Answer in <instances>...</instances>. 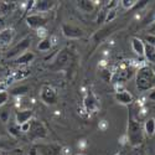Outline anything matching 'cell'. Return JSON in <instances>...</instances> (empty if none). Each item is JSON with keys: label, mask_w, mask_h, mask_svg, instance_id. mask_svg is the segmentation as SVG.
<instances>
[{"label": "cell", "mask_w": 155, "mask_h": 155, "mask_svg": "<svg viewBox=\"0 0 155 155\" xmlns=\"http://www.w3.org/2000/svg\"><path fill=\"white\" fill-rule=\"evenodd\" d=\"M135 83H137V88L141 92L153 89L155 86V72L150 67L143 66L137 72Z\"/></svg>", "instance_id": "cell-1"}, {"label": "cell", "mask_w": 155, "mask_h": 155, "mask_svg": "<svg viewBox=\"0 0 155 155\" xmlns=\"http://www.w3.org/2000/svg\"><path fill=\"white\" fill-rule=\"evenodd\" d=\"M127 135L129 144L133 147H138L144 141V129L139 120L130 118L127 125Z\"/></svg>", "instance_id": "cell-2"}, {"label": "cell", "mask_w": 155, "mask_h": 155, "mask_svg": "<svg viewBox=\"0 0 155 155\" xmlns=\"http://www.w3.org/2000/svg\"><path fill=\"white\" fill-rule=\"evenodd\" d=\"M30 45H31V37L30 36L24 37L22 40H20L14 47H11L8 51V52H6V57L8 58H16V57H19L20 55L26 52L28 48L30 47Z\"/></svg>", "instance_id": "cell-3"}, {"label": "cell", "mask_w": 155, "mask_h": 155, "mask_svg": "<svg viewBox=\"0 0 155 155\" xmlns=\"http://www.w3.org/2000/svg\"><path fill=\"white\" fill-rule=\"evenodd\" d=\"M28 135L30 139H45L47 137V129L45 125L37 119L30 120V129L28 132Z\"/></svg>", "instance_id": "cell-4"}, {"label": "cell", "mask_w": 155, "mask_h": 155, "mask_svg": "<svg viewBox=\"0 0 155 155\" xmlns=\"http://www.w3.org/2000/svg\"><path fill=\"white\" fill-rule=\"evenodd\" d=\"M40 97H41V101L47 106H54L58 102V96H57L56 89L48 84H45L41 87Z\"/></svg>", "instance_id": "cell-5"}, {"label": "cell", "mask_w": 155, "mask_h": 155, "mask_svg": "<svg viewBox=\"0 0 155 155\" xmlns=\"http://www.w3.org/2000/svg\"><path fill=\"white\" fill-rule=\"evenodd\" d=\"M47 21H48V19L44 14H31L26 18L28 26L31 29H36V30L44 28L47 24Z\"/></svg>", "instance_id": "cell-6"}, {"label": "cell", "mask_w": 155, "mask_h": 155, "mask_svg": "<svg viewBox=\"0 0 155 155\" xmlns=\"http://www.w3.org/2000/svg\"><path fill=\"white\" fill-rule=\"evenodd\" d=\"M62 34L67 38H81L84 35V31L77 26H73V25L63 24L62 25Z\"/></svg>", "instance_id": "cell-7"}, {"label": "cell", "mask_w": 155, "mask_h": 155, "mask_svg": "<svg viewBox=\"0 0 155 155\" xmlns=\"http://www.w3.org/2000/svg\"><path fill=\"white\" fill-rule=\"evenodd\" d=\"M15 37V30L12 28H5L0 30V46L6 47L9 46Z\"/></svg>", "instance_id": "cell-8"}, {"label": "cell", "mask_w": 155, "mask_h": 155, "mask_svg": "<svg viewBox=\"0 0 155 155\" xmlns=\"http://www.w3.org/2000/svg\"><path fill=\"white\" fill-rule=\"evenodd\" d=\"M32 115H34V112L31 109H21V110H18L16 114H15V123L18 125H21L24 123H28L32 119Z\"/></svg>", "instance_id": "cell-9"}, {"label": "cell", "mask_w": 155, "mask_h": 155, "mask_svg": "<svg viewBox=\"0 0 155 155\" xmlns=\"http://www.w3.org/2000/svg\"><path fill=\"white\" fill-rule=\"evenodd\" d=\"M56 5V2H48V0H41V2H35L34 10L37 11V14H44L46 11H50Z\"/></svg>", "instance_id": "cell-10"}, {"label": "cell", "mask_w": 155, "mask_h": 155, "mask_svg": "<svg viewBox=\"0 0 155 155\" xmlns=\"http://www.w3.org/2000/svg\"><path fill=\"white\" fill-rule=\"evenodd\" d=\"M114 97H115V101H117L118 103H120V104H123V106H129V104H132V103L134 102L133 94L129 93L128 91L117 92Z\"/></svg>", "instance_id": "cell-11"}, {"label": "cell", "mask_w": 155, "mask_h": 155, "mask_svg": "<svg viewBox=\"0 0 155 155\" xmlns=\"http://www.w3.org/2000/svg\"><path fill=\"white\" fill-rule=\"evenodd\" d=\"M132 48L138 56H144L145 44L139 37H132Z\"/></svg>", "instance_id": "cell-12"}, {"label": "cell", "mask_w": 155, "mask_h": 155, "mask_svg": "<svg viewBox=\"0 0 155 155\" xmlns=\"http://www.w3.org/2000/svg\"><path fill=\"white\" fill-rule=\"evenodd\" d=\"M132 74H133V72H132V70L129 68V67H127V66H124V67H122L118 72H115L114 73V81H127V80H129L132 77Z\"/></svg>", "instance_id": "cell-13"}, {"label": "cell", "mask_w": 155, "mask_h": 155, "mask_svg": "<svg viewBox=\"0 0 155 155\" xmlns=\"http://www.w3.org/2000/svg\"><path fill=\"white\" fill-rule=\"evenodd\" d=\"M35 54L34 52H31V51H26L25 54H22V55H20L19 57H16L15 60H14V62L16 63V64H29L30 62H32L34 60H35Z\"/></svg>", "instance_id": "cell-14"}, {"label": "cell", "mask_w": 155, "mask_h": 155, "mask_svg": "<svg viewBox=\"0 0 155 155\" xmlns=\"http://www.w3.org/2000/svg\"><path fill=\"white\" fill-rule=\"evenodd\" d=\"M144 134L148 137H154L155 135V118H148L143 125Z\"/></svg>", "instance_id": "cell-15"}, {"label": "cell", "mask_w": 155, "mask_h": 155, "mask_svg": "<svg viewBox=\"0 0 155 155\" xmlns=\"http://www.w3.org/2000/svg\"><path fill=\"white\" fill-rule=\"evenodd\" d=\"M84 107H86V109L89 110V112L97 109L98 103H97V99L94 98V96H93L92 93H88V94L86 96V98H84Z\"/></svg>", "instance_id": "cell-16"}, {"label": "cell", "mask_w": 155, "mask_h": 155, "mask_svg": "<svg viewBox=\"0 0 155 155\" xmlns=\"http://www.w3.org/2000/svg\"><path fill=\"white\" fill-rule=\"evenodd\" d=\"M40 150L45 155H57L61 153V148L56 144H51V145H41Z\"/></svg>", "instance_id": "cell-17"}, {"label": "cell", "mask_w": 155, "mask_h": 155, "mask_svg": "<svg viewBox=\"0 0 155 155\" xmlns=\"http://www.w3.org/2000/svg\"><path fill=\"white\" fill-rule=\"evenodd\" d=\"M70 60V52L67 48H63L61 50L58 55H57V60H56V63L58 64V66H63V64H66Z\"/></svg>", "instance_id": "cell-18"}, {"label": "cell", "mask_w": 155, "mask_h": 155, "mask_svg": "<svg viewBox=\"0 0 155 155\" xmlns=\"http://www.w3.org/2000/svg\"><path fill=\"white\" fill-rule=\"evenodd\" d=\"M52 47V41L48 37H44L42 40H40V42L37 44V50L38 51H48Z\"/></svg>", "instance_id": "cell-19"}, {"label": "cell", "mask_w": 155, "mask_h": 155, "mask_svg": "<svg viewBox=\"0 0 155 155\" xmlns=\"http://www.w3.org/2000/svg\"><path fill=\"white\" fill-rule=\"evenodd\" d=\"M78 8L84 12H92L94 10V3L88 2V0H82V2H78Z\"/></svg>", "instance_id": "cell-20"}, {"label": "cell", "mask_w": 155, "mask_h": 155, "mask_svg": "<svg viewBox=\"0 0 155 155\" xmlns=\"http://www.w3.org/2000/svg\"><path fill=\"white\" fill-rule=\"evenodd\" d=\"M144 56L145 58L151 62V63H155V47L150 46V45H145V52H144Z\"/></svg>", "instance_id": "cell-21"}, {"label": "cell", "mask_w": 155, "mask_h": 155, "mask_svg": "<svg viewBox=\"0 0 155 155\" xmlns=\"http://www.w3.org/2000/svg\"><path fill=\"white\" fill-rule=\"evenodd\" d=\"M29 91H30L29 86H19V87L12 88L11 91H10V93L12 96H25Z\"/></svg>", "instance_id": "cell-22"}, {"label": "cell", "mask_w": 155, "mask_h": 155, "mask_svg": "<svg viewBox=\"0 0 155 155\" xmlns=\"http://www.w3.org/2000/svg\"><path fill=\"white\" fill-rule=\"evenodd\" d=\"M30 70L28 68H21V70H18L14 72V80L15 81H19V80H25L26 77L30 76Z\"/></svg>", "instance_id": "cell-23"}, {"label": "cell", "mask_w": 155, "mask_h": 155, "mask_svg": "<svg viewBox=\"0 0 155 155\" xmlns=\"http://www.w3.org/2000/svg\"><path fill=\"white\" fill-rule=\"evenodd\" d=\"M8 130H9V134H10V135L15 137V138L20 137V134H21V130H20V125H18L16 123L9 124V127H8Z\"/></svg>", "instance_id": "cell-24"}, {"label": "cell", "mask_w": 155, "mask_h": 155, "mask_svg": "<svg viewBox=\"0 0 155 155\" xmlns=\"http://www.w3.org/2000/svg\"><path fill=\"white\" fill-rule=\"evenodd\" d=\"M12 5H14L12 3L9 4V3H6V2L0 3V14H8V12H10Z\"/></svg>", "instance_id": "cell-25"}, {"label": "cell", "mask_w": 155, "mask_h": 155, "mask_svg": "<svg viewBox=\"0 0 155 155\" xmlns=\"http://www.w3.org/2000/svg\"><path fill=\"white\" fill-rule=\"evenodd\" d=\"M107 11L106 9H102L99 11V14L97 16V24H103V22H106V18H107Z\"/></svg>", "instance_id": "cell-26"}, {"label": "cell", "mask_w": 155, "mask_h": 155, "mask_svg": "<svg viewBox=\"0 0 155 155\" xmlns=\"http://www.w3.org/2000/svg\"><path fill=\"white\" fill-rule=\"evenodd\" d=\"M137 3L138 2H135V0H123V2H120V4H122V6L124 8V9H132L133 6H135L137 5Z\"/></svg>", "instance_id": "cell-27"}, {"label": "cell", "mask_w": 155, "mask_h": 155, "mask_svg": "<svg viewBox=\"0 0 155 155\" xmlns=\"http://www.w3.org/2000/svg\"><path fill=\"white\" fill-rule=\"evenodd\" d=\"M115 18H117V11L115 9H110L107 11V18H106V22H112Z\"/></svg>", "instance_id": "cell-28"}, {"label": "cell", "mask_w": 155, "mask_h": 155, "mask_svg": "<svg viewBox=\"0 0 155 155\" xmlns=\"http://www.w3.org/2000/svg\"><path fill=\"white\" fill-rule=\"evenodd\" d=\"M8 99H9V93H8L6 91L0 92V107L4 106L5 103L8 102Z\"/></svg>", "instance_id": "cell-29"}, {"label": "cell", "mask_w": 155, "mask_h": 155, "mask_svg": "<svg viewBox=\"0 0 155 155\" xmlns=\"http://www.w3.org/2000/svg\"><path fill=\"white\" fill-rule=\"evenodd\" d=\"M145 41L148 42V45L155 47V35H147L145 36Z\"/></svg>", "instance_id": "cell-30"}, {"label": "cell", "mask_w": 155, "mask_h": 155, "mask_svg": "<svg viewBox=\"0 0 155 155\" xmlns=\"http://www.w3.org/2000/svg\"><path fill=\"white\" fill-rule=\"evenodd\" d=\"M9 119V112L8 110H0V120L6 123Z\"/></svg>", "instance_id": "cell-31"}, {"label": "cell", "mask_w": 155, "mask_h": 155, "mask_svg": "<svg viewBox=\"0 0 155 155\" xmlns=\"http://www.w3.org/2000/svg\"><path fill=\"white\" fill-rule=\"evenodd\" d=\"M29 129H30V122L24 123V124L20 125V130H21L22 133H28V132H29Z\"/></svg>", "instance_id": "cell-32"}, {"label": "cell", "mask_w": 155, "mask_h": 155, "mask_svg": "<svg viewBox=\"0 0 155 155\" xmlns=\"http://www.w3.org/2000/svg\"><path fill=\"white\" fill-rule=\"evenodd\" d=\"M149 99L155 101V89H153V91L150 92V94H149Z\"/></svg>", "instance_id": "cell-33"}, {"label": "cell", "mask_w": 155, "mask_h": 155, "mask_svg": "<svg viewBox=\"0 0 155 155\" xmlns=\"http://www.w3.org/2000/svg\"><path fill=\"white\" fill-rule=\"evenodd\" d=\"M5 87H6L5 83H2V82H0V92H4V91H5Z\"/></svg>", "instance_id": "cell-34"}, {"label": "cell", "mask_w": 155, "mask_h": 155, "mask_svg": "<svg viewBox=\"0 0 155 155\" xmlns=\"http://www.w3.org/2000/svg\"><path fill=\"white\" fill-rule=\"evenodd\" d=\"M30 155H37V151H36L35 148H32V149L30 150Z\"/></svg>", "instance_id": "cell-35"}, {"label": "cell", "mask_w": 155, "mask_h": 155, "mask_svg": "<svg viewBox=\"0 0 155 155\" xmlns=\"http://www.w3.org/2000/svg\"><path fill=\"white\" fill-rule=\"evenodd\" d=\"M0 60H2V52H0Z\"/></svg>", "instance_id": "cell-36"}, {"label": "cell", "mask_w": 155, "mask_h": 155, "mask_svg": "<svg viewBox=\"0 0 155 155\" xmlns=\"http://www.w3.org/2000/svg\"><path fill=\"white\" fill-rule=\"evenodd\" d=\"M115 155H122V154H119V153H118V154H115Z\"/></svg>", "instance_id": "cell-37"}, {"label": "cell", "mask_w": 155, "mask_h": 155, "mask_svg": "<svg viewBox=\"0 0 155 155\" xmlns=\"http://www.w3.org/2000/svg\"><path fill=\"white\" fill-rule=\"evenodd\" d=\"M78 155H80V154H78Z\"/></svg>", "instance_id": "cell-38"}]
</instances>
